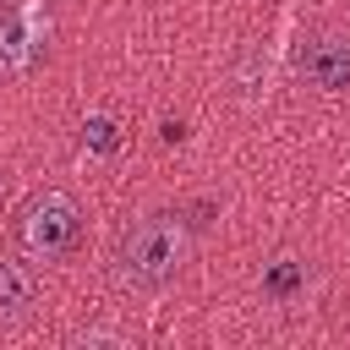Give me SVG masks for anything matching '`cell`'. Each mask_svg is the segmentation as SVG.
<instances>
[{
    "mask_svg": "<svg viewBox=\"0 0 350 350\" xmlns=\"http://www.w3.org/2000/svg\"><path fill=\"white\" fill-rule=\"evenodd\" d=\"M191 252V230L180 213H142L126 235H120V252H115V279L137 295H159L180 262Z\"/></svg>",
    "mask_w": 350,
    "mask_h": 350,
    "instance_id": "1",
    "label": "cell"
},
{
    "mask_svg": "<svg viewBox=\"0 0 350 350\" xmlns=\"http://www.w3.org/2000/svg\"><path fill=\"white\" fill-rule=\"evenodd\" d=\"M77 235H82V213H77V202L66 191H44V197L27 202V213H22V246L33 257H66L77 246Z\"/></svg>",
    "mask_w": 350,
    "mask_h": 350,
    "instance_id": "2",
    "label": "cell"
},
{
    "mask_svg": "<svg viewBox=\"0 0 350 350\" xmlns=\"http://www.w3.org/2000/svg\"><path fill=\"white\" fill-rule=\"evenodd\" d=\"M295 71L317 93H350V38L345 33H312V38H301Z\"/></svg>",
    "mask_w": 350,
    "mask_h": 350,
    "instance_id": "3",
    "label": "cell"
},
{
    "mask_svg": "<svg viewBox=\"0 0 350 350\" xmlns=\"http://www.w3.org/2000/svg\"><path fill=\"white\" fill-rule=\"evenodd\" d=\"M33 301H38V279H33V268L16 262V257H0V328L22 323V317L33 312Z\"/></svg>",
    "mask_w": 350,
    "mask_h": 350,
    "instance_id": "4",
    "label": "cell"
},
{
    "mask_svg": "<svg viewBox=\"0 0 350 350\" xmlns=\"http://www.w3.org/2000/svg\"><path fill=\"white\" fill-rule=\"evenodd\" d=\"M27 49H33V27L16 11H0V60L16 66V60H27Z\"/></svg>",
    "mask_w": 350,
    "mask_h": 350,
    "instance_id": "5",
    "label": "cell"
},
{
    "mask_svg": "<svg viewBox=\"0 0 350 350\" xmlns=\"http://www.w3.org/2000/svg\"><path fill=\"white\" fill-rule=\"evenodd\" d=\"M301 284H306V268H301V262H290V257H279V262L262 273V290H268L273 301H290Z\"/></svg>",
    "mask_w": 350,
    "mask_h": 350,
    "instance_id": "6",
    "label": "cell"
},
{
    "mask_svg": "<svg viewBox=\"0 0 350 350\" xmlns=\"http://www.w3.org/2000/svg\"><path fill=\"white\" fill-rule=\"evenodd\" d=\"M82 148H88V153H115V148H120V126H115L109 115H88V120H82Z\"/></svg>",
    "mask_w": 350,
    "mask_h": 350,
    "instance_id": "7",
    "label": "cell"
}]
</instances>
